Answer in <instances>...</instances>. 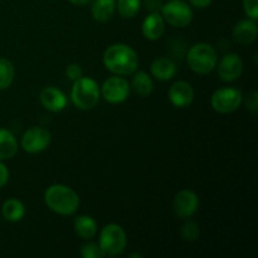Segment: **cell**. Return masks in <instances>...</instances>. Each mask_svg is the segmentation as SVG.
Masks as SVG:
<instances>
[{
    "instance_id": "cell-18",
    "label": "cell",
    "mask_w": 258,
    "mask_h": 258,
    "mask_svg": "<svg viewBox=\"0 0 258 258\" xmlns=\"http://www.w3.org/2000/svg\"><path fill=\"white\" fill-rule=\"evenodd\" d=\"M116 10L115 0H93L91 13L96 22L106 23L113 17Z\"/></svg>"
},
{
    "instance_id": "cell-15",
    "label": "cell",
    "mask_w": 258,
    "mask_h": 258,
    "mask_svg": "<svg viewBox=\"0 0 258 258\" xmlns=\"http://www.w3.org/2000/svg\"><path fill=\"white\" fill-rule=\"evenodd\" d=\"M257 38V24L253 19L241 20L233 29V39L238 44L248 45L253 43Z\"/></svg>"
},
{
    "instance_id": "cell-5",
    "label": "cell",
    "mask_w": 258,
    "mask_h": 258,
    "mask_svg": "<svg viewBox=\"0 0 258 258\" xmlns=\"http://www.w3.org/2000/svg\"><path fill=\"white\" fill-rule=\"evenodd\" d=\"M103 254L108 257L122 253L127 244V236L125 229L116 223H110L102 228L98 239Z\"/></svg>"
},
{
    "instance_id": "cell-19",
    "label": "cell",
    "mask_w": 258,
    "mask_h": 258,
    "mask_svg": "<svg viewBox=\"0 0 258 258\" xmlns=\"http://www.w3.org/2000/svg\"><path fill=\"white\" fill-rule=\"evenodd\" d=\"M18 141L14 134L7 128H0V160H9L17 154Z\"/></svg>"
},
{
    "instance_id": "cell-27",
    "label": "cell",
    "mask_w": 258,
    "mask_h": 258,
    "mask_svg": "<svg viewBox=\"0 0 258 258\" xmlns=\"http://www.w3.org/2000/svg\"><path fill=\"white\" fill-rule=\"evenodd\" d=\"M66 76L68 77V80L75 82L76 80L82 77V68H81V66L77 64V63H72V64L68 66L67 70H66Z\"/></svg>"
},
{
    "instance_id": "cell-7",
    "label": "cell",
    "mask_w": 258,
    "mask_h": 258,
    "mask_svg": "<svg viewBox=\"0 0 258 258\" xmlns=\"http://www.w3.org/2000/svg\"><path fill=\"white\" fill-rule=\"evenodd\" d=\"M243 101V96L238 88L223 87L214 91L212 95V107L218 113H232L238 110Z\"/></svg>"
},
{
    "instance_id": "cell-31",
    "label": "cell",
    "mask_w": 258,
    "mask_h": 258,
    "mask_svg": "<svg viewBox=\"0 0 258 258\" xmlns=\"http://www.w3.org/2000/svg\"><path fill=\"white\" fill-rule=\"evenodd\" d=\"M73 5H77V7H82V5L88 4L91 0H70Z\"/></svg>"
},
{
    "instance_id": "cell-16",
    "label": "cell",
    "mask_w": 258,
    "mask_h": 258,
    "mask_svg": "<svg viewBox=\"0 0 258 258\" xmlns=\"http://www.w3.org/2000/svg\"><path fill=\"white\" fill-rule=\"evenodd\" d=\"M151 75L159 81H170L171 78L175 77L176 67L175 63L168 57H160L156 58L153 63H151Z\"/></svg>"
},
{
    "instance_id": "cell-24",
    "label": "cell",
    "mask_w": 258,
    "mask_h": 258,
    "mask_svg": "<svg viewBox=\"0 0 258 258\" xmlns=\"http://www.w3.org/2000/svg\"><path fill=\"white\" fill-rule=\"evenodd\" d=\"M199 226L193 221H188L181 226L180 236L185 242H194L199 238Z\"/></svg>"
},
{
    "instance_id": "cell-23",
    "label": "cell",
    "mask_w": 258,
    "mask_h": 258,
    "mask_svg": "<svg viewBox=\"0 0 258 258\" xmlns=\"http://www.w3.org/2000/svg\"><path fill=\"white\" fill-rule=\"evenodd\" d=\"M141 0H117V10L122 18H134L140 12Z\"/></svg>"
},
{
    "instance_id": "cell-3",
    "label": "cell",
    "mask_w": 258,
    "mask_h": 258,
    "mask_svg": "<svg viewBox=\"0 0 258 258\" xmlns=\"http://www.w3.org/2000/svg\"><path fill=\"white\" fill-rule=\"evenodd\" d=\"M100 86L93 78L81 77L73 82L71 98L77 108L82 111L92 110L100 101Z\"/></svg>"
},
{
    "instance_id": "cell-26",
    "label": "cell",
    "mask_w": 258,
    "mask_h": 258,
    "mask_svg": "<svg viewBox=\"0 0 258 258\" xmlns=\"http://www.w3.org/2000/svg\"><path fill=\"white\" fill-rule=\"evenodd\" d=\"M244 12L249 19L257 20L258 18V0H243Z\"/></svg>"
},
{
    "instance_id": "cell-30",
    "label": "cell",
    "mask_w": 258,
    "mask_h": 258,
    "mask_svg": "<svg viewBox=\"0 0 258 258\" xmlns=\"http://www.w3.org/2000/svg\"><path fill=\"white\" fill-rule=\"evenodd\" d=\"M189 2H190V4L193 7L199 8V9H204V8H208L213 0H189Z\"/></svg>"
},
{
    "instance_id": "cell-8",
    "label": "cell",
    "mask_w": 258,
    "mask_h": 258,
    "mask_svg": "<svg viewBox=\"0 0 258 258\" xmlns=\"http://www.w3.org/2000/svg\"><path fill=\"white\" fill-rule=\"evenodd\" d=\"M52 135L49 131L40 126L30 127L23 134L22 136V148L23 150L29 154H38L44 151L49 146Z\"/></svg>"
},
{
    "instance_id": "cell-17",
    "label": "cell",
    "mask_w": 258,
    "mask_h": 258,
    "mask_svg": "<svg viewBox=\"0 0 258 258\" xmlns=\"http://www.w3.org/2000/svg\"><path fill=\"white\" fill-rule=\"evenodd\" d=\"M73 227H75V232L77 233L78 237L82 239H91L96 236L97 233V222L92 218L91 216H77L73 221Z\"/></svg>"
},
{
    "instance_id": "cell-1",
    "label": "cell",
    "mask_w": 258,
    "mask_h": 258,
    "mask_svg": "<svg viewBox=\"0 0 258 258\" xmlns=\"http://www.w3.org/2000/svg\"><path fill=\"white\" fill-rule=\"evenodd\" d=\"M102 60L105 67L117 76L133 75L139 67L138 53L123 43L110 45L103 53Z\"/></svg>"
},
{
    "instance_id": "cell-29",
    "label": "cell",
    "mask_w": 258,
    "mask_h": 258,
    "mask_svg": "<svg viewBox=\"0 0 258 258\" xmlns=\"http://www.w3.org/2000/svg\"><path fill=\"white\" fill-rule=\"evenodd\" d=\"M8 180H9V170L5 164L0 160V188H3L8 183Z\"/></svg>"
},
{
    "instance_id": "cell-25",
    "label": "cell",
    "mask_w": 258,
    "mask_h": 258,
    "mask_svg": "<svg viewBox=\"0 0 258 258\" xmlns=\"http://www.w3.org/2000/svg\"><path fill=\"white\" fill-rule=\"evenodd\" d=\"M81 256L83 258H102L105 257V254H103L100 244L91 242V243L83 244L81 248Z\"/></svg>"
},
{
    "instance_id": "cell-13",
    "label": "cell",
    "mask_w": 258,
    "mask_h": 258,
    "mask_svg": "<svg viewBox=\"0 0 258 258\" xmlns=\"http://www.w3.org/2000/svg\"><path fill=\"white\" fill-rule=\"evenodd\" d=\"M40 103H42L43 107L45 110L50 111V112H60L66 108L68 101L67 96L57 87H45L44 90H42L39 95Z\"/></svg>"
},
{
    "instance_id": "cell-32",
    "label": "cell",
    "mask_w": 258,
    "mask_h": 258,
    "mask_svg": "<svg viewBox=\"0 0 258 258\" xmlns=\"http://www.w3.org/2000/svg\"><path fill=\"white\" fill-rule=\"evenodd\" d=\"M130 257H138V258H140L141 254H140V253H133V254H130Z\"/></svg>"
},
{
    "instance_id": "cell-9",
    "label": "cell",
    "mask_w": 258,
    "mask_h": 258,
    "mask_svg": "<svg viewBox=\"0 0 258 258\" xmlns=\"http://www.w3.org/2000/svg\"><path fill=\"white\" fill-rule=\"evenodd\" d=\"M130 90L131 87L127 80L117 75L107 78L100 88L102 97L113 105L123 102L130 95Z\"/></svg>"
},
{
    "instance_id": "cell-2",
    "label": "cell",
    "mask_w": 258,
    "mask_h": 258,
    "mask_svg": "<svg viewBox=\"0 0 258 258\" xmlns=\"http://www.w3.org/2000/svg\"><path fill=\"white\" fill-rule=\"evenodd\" d=\"M48 208L59 216H72L80 208V197L64 184H53L44 193Z\"/></svg>"
},
{
    "instance_id": "cell-11",
    "label": "cell",
    "mask_w": 258,
    "mask_h": 258,
    "mask_svg": "<svg viewBox=\"0 0 258 258\" xmlns=\"http://www.w3.org/2000/svg\"><path fill=\"white\" fill-rule=\"evenodd\" d=\"M242 72H243V62L238 54L228 53L219 60L218 76L224 82H233L238 80Z\"/></svg>"
},
{
    "instance_id": "cell-20",
    "label": "cell",
    "mask_w": 258,
    "mask_h": 258,
    "mask_svg": "<svg viewBox=\"0 0 258 258\" xmlns=\"http://www.w3.org/2000/svg\"><path fill=\"white\" fill-rule=\"evenodd\" d=\"M2 214L7 221L19 222L22 221L25 214V207L19 199L10 198L3 203Z\"/></svg>"
},
{
    "instance_id": "cell-6",
    "label": "cell",
    "mask_w": 258,
    "mask_h": 258,
    "mask_svg": "<svg viewBox=\"0 0 258 258\" xmlns=\"http://www.w3.org/2000/svg\"><path fill=\"white\" fill-rule=\"evenodd\" d=\"M161 13L164 20L175 28L188 27L193 19L190 5L183 0H170L161 7Z\"/></svg>"
},
{
    "instance_id": "cell-22",
    "label": "cell",
    "mask_w": 258,
    "mask_h": 258,
    "mask_svg": "<svg viewBox=\"0 0 258 258\" xmlns=\"http://www.w3.org/2000/svg\"><path fill=\"white\" fill-rule=\"evenodd\" d=\"M15 70L13 63L7 58H0V91H4L12 86L14 81Z\"/></svg>"
},
{
    "instance_id": "cell-28",
    "label": "cell",
    "mask_w": 258,
    "mask_h": 258,
    "mask_svg": "<svg viewBox=\"0 0 258 258\" xmlns=\"http://www.w3.org/2000/svg\"><path fill=\"white\" fill-rule=\"evenodd\" d=\"M246 107L248 108L251 112L256 113L258 111V93L257 91H252L251 93H248V96L246 97Z\"/></svg>"
},
{
    "instance_id": "cell-10",
    "label": "cell",
    "mask_w": 258,
    "mask_h": 258,
    "mask_svg": "<svg viewBox=\"0 0 258 258\" xmlns=\"http://www.w3.org/2000/svg\"><path fill=\"white\" fill-rule=\"evenodd\" d=\"M199 207V198L193 190L183 189L175 196L173 202L174 213L179 218L186 219L193 216Z\"/></svg>"
},
{
    "instance_id": "cell-12",
    "label": "cell",
    "mask_w": 258,
    "mask_h": 258,
    "mask_svg": "<svg viewBox=\"0 0 258 258\" xmlns=\"http://www.w3.org/2000/svg\"><path fill=\"white\" fill-rule=\"evenodd\" d=\"M169 100L175 107L184 108L188 107L194 100V90L190 83L185 81H178L173 83L169 88Z\"/></svg>"
},
{
    "instance_id": "cell-21",
    "label": "cell",
    "mask_w": 258,
    "mask_h": 258,
    "mask_svg": "<svg viewBox=\"0 0 258 258\" xmlns=\"http://www.w3.org/2000/svg\"><path fill=\"white\" fill-rule=\"evenodd\" d=\"M131 88L140 97H148L149 95H151L154 90L153 80H151V77L146 72L139 71V72L134 75L133 81H131Z\"/></svg>"
},
{
    "instance_id": "cell-14",
    "label": "cell",
    "mask_w": 258,
    "mask_h": 258,
    "mask_svg": "<svg viewBox=\"0 0 258 258\" xmlns=\"http://www.w3.org/2000/svg\"><path fill=\"white\" fill-rule=\"evenodd\" d=\"M165 32V20L156 13H151L145 18L143 23V34L149 40H158Z\"/></svg>"
},
{
    "instance_id": "cell-4",
    "label": "cell",
    "mask_w": 258,
    "mask_h": 258,
    "mask_svg": "<svg viewBox=\"0 0 258 258\" xmlns=\"http://www.w3.org/2000/svg\"><path fill=\"white\" fill-rule=\"evenodd\" d=\"M186 62L193 72L198 75H208L217 67L218 54L208 43H197L189 49Z\"/></svg>"
}]
</instances>
